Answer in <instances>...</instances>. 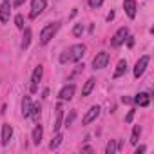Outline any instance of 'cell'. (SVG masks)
<instances>
[{"mask_svg": "<svg viewBox=\"0 0 154 154\" xmlns=\"http://www.w3.org/2000/svg\"><path fill=\"white\" fill-rule=\"evenodd\" d=\"M62 122H63V105L58 103V105H56V120H54V125H53V131H54V132L60 131V127L63 125Z\"/></svg>", "mask_w": 154, "mask_h": 154, "instance_id": "obj_12", "label": "cell"}, {"mask_svg": "<svg viewBox=\"0 0 154 154\" xmlns=\"http://www.w3.org/2000/svg\"><path fill=\"white\" fill-rule=\"evenodd\" d=\"M13 138V127L9 123H4L2 125V145H8Z\"/></svg>", "mask_w": 154, "mask_h": 154, "instance_id": "obj_14", "label": "cell"}, {"mask_svg": "<svg viewBox=\"0 0 154 154\" xmlns=\"http://www.w3.org/2000/svg\"><path fill=\"white\" fill-rule=\"evenodd\" d=\"M40 112H42L40 105H35V103H33V107H31V112H29V116L33 118V122H38V118H40Z\"/></svg>", "mask_w": 154, "mask_h": 154, "instance_id": "obj_22", "label": "cell"}, {"mask_svg": "<svg viewBox=\"0 0 154 154\" xmlns=\"http://www.w3.org/2000/svg\"><path fill=\"white\" fill-rule=\"evenodd\" d=\"M123 9H125L127 17L132 20V18L136 17V9H138V6H136V0H123Z\"/></svg>", "mask_w": 154, "mask_h": 154, "instance_id": "obj_11", "label": "cell"}, {"mask_svg": "<svg viewBox=\"0 0 154 154\" xmlns=\"http://www.w3.org/2000/svg\"><path fill=\"white\" fill-rule=\"evenodd\" d=\"M60 29V22H53V24H47L42 31H40V44L45 45L51 42V38L56 35V31Z\"/></svg>", "mask_w": 154, "mask_h": 154, "instance_id": "obj_2", "label": "cell"}, {"mask_svg": "<svg viewBox=\"0 0 154 154\" xmlns=\"http://www.w3.org/2000/svg\"><path fill=\"white\" fill-rule=\"evenodd\" d=\"M132 118H134V111H129V114H127V122H132Z\"/></svg>", "mask_w": 154, "mask_h": 154, "instance_id": "obj_30", "label": "cell"}, {"mask_svg": "<svg viewBox=\"0 0 154 154\" xmlns=\"http://www.w3.org/2000/svg\"><path fill=\"white\" fill-rule=\"evenodd\" d=\"M89 2V8H93V9H98L102 4H103V0H87Z\"/></svg>", "mask_w": 154, "mask_h": 154, "instance_id": "obj_26", "label": "cell"}, {"mask_svg": "<svg viewBox=\"0 0 154 154\" xmlns=\"http://www.w3.org/2000/svg\"><path fill=\"white\" fill-rule=\"evenodd\" d=\"M149 62H150L149 54H143V56H140V60H138V62H136V65H134V76H136V78H140V76L145 72V69H147Z\"/></svg>", "mask_w": 154, "mask_h": 154, "instance_id": "obj_7", "label": "cell"}, {"mask_svg": "<svg viewBox=\"0 0 154 154\" xmlns=\"http://www.w3.org/2000/svg\"><path fill=\"white\" fill-rule=\"evenodd\" d=\"M145 150H147V147H145V145H140V147H136L134 152H136V154H141V152H145Z\"/></svg>", "mask_w": 154, "mask_h": 154, "instance_id": "obj_28", "label": "cell"}, {"mask_svg": "<svg viewBox=\"0 0 154 154\" xmlns=\"http://www.w3.org/2000/svg\"><path fill=\"white\" fill-rule=\"evenodd\" d=\"M127 44H129V47H132L134 45V38L132 36H127Z\"/></svg>", "mask_w": 154, "mask_h": 154, "instance_id": "obj_31", "label": "cell"}, {"mask_svg": "<svg viewBox=\"0 0 154 154\" xmlns=\"http://www.w3.org/2000/svg\"><path fill=\"white\" fill-rule=\"evenodd\" d=\"M42 136H44V129H42V125L36 122V125H35V129H33V134H31L33 143H35V145H40V143H42Z\"/></svg>", "mask_w": 154, "mask_h": 154, "instance_id": "obj_15", "label": "cell"}, {"mask_svg": "<svg viewBox=\"0 0 154 154\" xmlns=\"http://www.w3.org/2000/svg\"><path fill=\"white\" fill-rule=\"evenodd\" d=\"M62 141H63V136H62L60 132H56V136H54V138L51 140V143H49V149H51V150H56V149L62 145Z\"/></svg>", "mask_w": 154, "mask_h": 154, "instance_id": "obj_20", "label": "cell"}, {"mask_svg": "<svg viewBox=\"0 0 154 154\" xmlns=\"http://www.w3.org/2000/svg\"><path fill=\"white\" fill-rule=\"evenodd\" d=\"M22 31H24V36H22V44H20V47H22V49H27L29 44H31V36H33V33H31L29 27H26V29H22Z\"/></svg>", "mask_w": 154, "mask_h": 154, "instance_id": "obj_17", "label": "cell"}, {"mask_svg": "<svg viewBox=\"0 0 154 154\" xmlns=\"http://www.w3.org/2000/svg\"><path fill=\"white\" fill-rule=\"evenodd\" d=\"M42 76H44V67H42V65L35 67L33 76H31V85H29V91H31V93H36V91H38V85H40V82H42Z\"/></svg>", "mask_w": 154, "mask_h": 154, "instance_id": "obj_3", "label": "cell"}, {"mask_svg": "<svg viewBox=\"0 0 154 154\" xmlns=\"http://www.w3.org/2000/svg\"><path fill=\"white\" fill-rule=\"evenodd\" d=\"M74 118H76V111H71V112H69V116L65 118V123H63V125H65V127H69V125L74 122Z\"/></svg>", "mask_w": 154, "mask_h": 154, "instance_id": "obj_25", "label": "cell"}, {"mask_svg": "<svg viewBox=\"0 0 154 154\" xmlns=\"http://www.w3.org/2000/svg\"><path fill=\"white\" fill-rule=\"evenodd\" d=\"M140 134H141V127H140V125H134L132 134H131V143H132V145H138V141H140Z\"/></svg>", "mask_w": 154, "mask_h": 154, "instance_id": "obj_21", "label": "cell"}, {"mask_svg": "<svg viewBox=\"0 0 154 154\" xmlns=\"http://www.w3.org/2000/svg\"><path fill=\"white\" fill-rule=\"evenodd\" d=\"M125 71H127V60H120V62H118V67H116V71H114V74H112V78H120Z\"/></svg>", "mask_w": 154, "mask_h": 154, "instance_id": "obj_19", "label": "cell"}, {"mask_svg": "<svg viewBox=\"0 0 154 154\" xmlns=\"http://www.w3.org/2000/svg\"><path fill=\"white\" fill-rule=\"evenodd\" d=\"M109 60H111L109 53H105V51H100V53H98V54L93 58V69H94V71H98V69H103V67H107Z\"/></svg>", "mask_w": 154, "mask_h": 154, "instance_id": "obj_5", "label": "cell"}, {"mask_svg": "<svg viewBox=\"0 0 154 154\" xmlns=\"http://www.w3.org/2000/svg\"><path fill=\"white\" fill-rule=\"evenodd\" d=\"M87 47L84 44H74L71 47H67L62 54H60V63H76V62H80L85 54Z\"/></svg>", "mask_w": 154, "mask_h": 154, "instance_id": "obj_1", "label": "cell"}, {"mask_svg": "<svg viewBox=\"0 0 154 154\" xmlns=\"http://www.w3.org/2000/svg\"><path fill=\"white\" fill-rule=\"evenodd\" d=\"M100 111H102V109H100V105H93V107L87 111V114L84 116L82 123H84V125H89V123H93V122H94V120L100 116Z\"/></svg>", "mask_w": 154, "mask_h": 154, "instance_id": "obj_10", "label": "cell"}, {"mask_svg": "<svg viewBox=\"0 0 154 154\" xmlns=\"http://www.w3.org/2000/svg\"><path fill=\"white\" fill-rule=\"evenodd\" d=\"M9 17H11V2L9 0H4V2L0 4V22L2 24L9 22Z\"/></svg>", "mask_w": 154, "mask_h": 154, "instance_id": "obj_9", "label": "cell"}, {"mask_svg": "<svg viewBox=\"0 0 154 154\" xmlns=\"http://www.w3.org/2000/svg\"><path fill=\"white\" fill-rule=\"evenodd\" d=\"M116 150H118V145H116L114 141H109L107 147H105V154H114Z\"/></svg>", "mask_w": 154, "mask_h": 154, "instance_id": "obj_24", "label": "cell"}, {"mask_svg": "<svg viewBox=\"0 0 154 154\" xmlns=\"http://www.w3.org/2000/svg\"><path fill=\"white\" fill-rule=\"evenodd\" d=\"M112 18H114V13H112V11H111V13H109V15H107V20H112Z\"/></svg>", "mask_w": 154, "mask_h": 154, "instance_id": "obj_32", "label": "cell"}, {"mask_svg": "<svg viewBox=\"0 0 154 154\" xmlns=\"http://www.w3.org/2000/svg\"><path fill=\"white\" fill-rule=\"evenodd\" d=\"M74 93H76V87H74V84H69V85H63L62 89H60V93H58V98H60V102H69V100H72V96H74Z\"/></svg>", "mask_w": 154, "mask_h": 154, "instance_id": "obj_8", "label": "cell"}, {"mask_svg": "<svg viewBox=\"0 0 154 154\" xmlns=\"http://www.w3.org/2000/svg\"><path fill=\"white\" fill-rule=\"evenodd\" d=\"M24 2H26V0H15V2H13L11 6H15V8H20V6H22Z\"/></svg>", "mask_w": 154, "mask_h": 154, "instance_id": "obj_29", "label": "cell"}, {"mask_svg": "<svg viewBox=\"0 0 154 154\" xmlns=\"http://www.w3.org/2000/svg\"><path fill=\"white\" fill-rule=\"evenodd\" d=\"M94 85H96V80H94V78H89V80L85 82V85L82 87V96H89L91 91L94 89Z\"/></svg>", "mask_w": 154, "mask_h": 154, "instance_id": "obj_18", "label": "cell"}, {"mask_svg": "<svg viewBox=\"0 0 154 154\" xmlns=\"http://www.w3.org/2000/svg\"><path fill=\"white\" fill-rule=\"evenodd\" d=\"M127 36H129V29H127V27H120V29L112 35V38H111V45H112V47H120L122 44H125Z\"/></svg>", "mask_w": 154, "mask_h": 154, "instance_id": "obj_4", "label": "cell"}, {"mask_svg": "<svg viewBox=\"0 0 154 154\" xmlns=\"http://www.w3.org/2000/svg\"><path fill=\"white\" fill-rule=\"evenodd\" d=\"M15 24H17L18 29H24V17H22V15H17V17H15Z\"/></svg>", "mask_w": 154, "mask_h": 154, "instance_id": "obj_27", "label": "cell"}, {"mask_svg": "<svg viewBox=\"0 0 154 154\" xmlns=\"http://www.w3.org/2000/svg\"><path fill=\"white\" fill-rule=\"evenodd\" d=\"M31 107H33L31 98H29V96H24V102H22V116H24V118H29Z\"/></svg>", "mask_w": 154, "mask_h": 154, "instance_id": "obj_16", "label": "cell"}, {"mask_svg": "<svg viewBox=\"0 0 154 154\" xmlns=\"http://www.w3.org/2000/svg\"><path fill=\"white\" fill-rule=\"evenodd\" d=\"M134 103L140 105V107H147V105L150 103V94H149V93H138V94L134 96Z\"/></svg>", "mask_w": 154, "mask_h": 154, "instance_id": "obj_13", "label": "cell"}, {"mask_svg": "<svg viewBox=\"0 0 154 154\" xmlns=\"http://www.w3.org/2000/svg\"><path fill=\"white\" fill-rule=\"evenodd\" d=\"M72 35H74L76 38H80V36L84 35V26H82V24H74V27H72Z\"/></svg>", "mask_w": 154, "mask_h": 154, "instance_id": "obj_23", "label": "cell"}, {"mask_svg": "<svg viewBox=\"0 0 154 154\" xmlns=\"http://www.w3.org/2000/svg\"><path fill=\"white\" fill-rule=\"evenodd\" d=\"M45 6H47V0H31V13H29V17L36 18L38 15L44 13Z\"/></svg>", "mask_w": 154, "mask_h": 154, "instance_id": "obj_6", "label": "cell"}]
</instances>
